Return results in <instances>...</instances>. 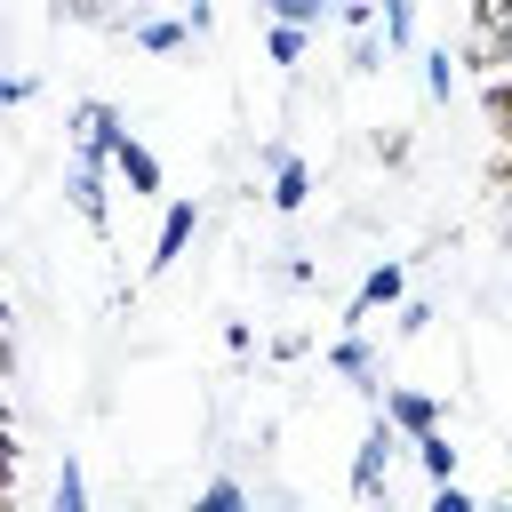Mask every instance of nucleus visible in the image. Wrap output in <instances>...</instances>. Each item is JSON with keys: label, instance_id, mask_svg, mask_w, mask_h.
Returning a JSON list of instances; mask_svg holds the SVG:
<instances>
[{"label": "nucleus", "instance_id": "1", "mask_svg": "<svg viewBox=\"0 0 512 512\" xmlns=\"http://www.w3.org/2000/svg\"><path fill=\"white\" fill-rule=\"evenodd\" d=\"M400 424L384 416V408H368V424H360V448H352V496L360 504H376L384 488H392V464H400Z\"/></svg>", "mask_w": 512, "mask_h": 512}, {"label": "nucleus", "instance_id": "2", "mask_svg": "<svg viewBox=\"0 0 512 512\" xmlns=\"http://www.w3.org/2000/svg\"><path fill=\"white\" fill-rule=\"evenodd\" d=\"M64 136H72V160H112V144L128 136V120H120V104L80 96V104L64 112Z\"/></svg>", "mask_w": 512, "mask_h": 512}, {"label": "nucleus", "instance_id": "3", "mask_svg": "<svg viewBox=\"0 0 512 512\" xmlns=\"http://www.w3.org/2000/svg\"><path fill=\"white\" fill-rule=\"evenodd\" d=\"M112 160H72L64 168V200H72V216L96 232V240H112Z\"/></svg>", "mask_w": 512, "mask_h": 512}, {"label": "nucleus", "instance_id": "4", "mask_svg": "<svg viewBox=\"0 0 512 512\" xmlns=\"http://www.w3.org/2000/svg\"><path fill=\"white\" fill-rule=\"evenodd\" d=\"M192 240H200V200H168V208H160V232H152V256H144V280L176 272Z\"/></svg>", "mask_w": 512, "mask_h": 512}, {"label": "nucleus", "instance_id": "5", "mask_svg": "<svg viewBox=\"0 0 512 512\" xmlns=\"http://www.w3.org/2000/svg\"><path fill=\"white\" fill-rule=\"evenodd\" d=\"M408 296V256H384V264H368V280L352 288V304H344V328H360V320H376V312H392Z\"/></svg>", "mask_w": 512, "mask_h": 512}, {"label": "nucleus", "instance_id": "6", "mask_svg": "<svg viewBox=\"0 0 512 512\" xmlns=\"http://www.w3.org/2000/svg\"><path fill=\"white\" fill-rule=\"evenodd\" d=\"M328 368L360 392V400H384V360H376V344H368V328H344L336 344H328Z\"/></svg>", "mask_w": 512, "mask_h": 512}, {"label": "nucleus", "instance_id": "7", "mask_svg": "<svg viewBox=\"0 0 512 512\" xmlns=\"http://www.w3.org/2000/svg\"><path fill=\"white\" fill-rule=\"evenodd\" d=\"M256 160L272 168V192H264V200H272V216H296V208L312 200V160H296L288 144H256Z\"/></svg>", "mask_w": 512, "mask_h": 512}, {"label": "nucleus", "instance_id": "8", "mask_svg": "<svg viewBox=\"0 0 512 512\" xmlns=\"http://www.w3.org/2000/svg\"><path fill=\"white\" fill-rule=\"evenodd\" d=\"M112 176H120V192H128V200H160V152H152L136 128L112 144Z\"/></svg>", "mask_w": 512, "mask_h": 512}, {"label": "nucleus", "instance_id": "9", "mask_svg": "<svg viewBox=\"0 0 512 512\" xmlns=\"http://www.w3.org/2000/svg\"><path fill=\"white\" fill-rule=\"evenodd\" d=\"M456 56H464L472 72H488V80H496V72H512V16H480V24H472V40H464Z\"/></svg>", "mask_w": 512, "mask_h": 512}, {"label": "nucleus", "instance_id": "10", "mask_svg": "<svg viewBox=\"0 0 512 512\" xmlns=\"http://www.w3.org/2000/svg\"><path fill=\"white\" fill-rule=\"evenodd\" d=\"M376 408H384V416H392L408 440L440 424V392H424V384H384V400H376Z\"/></svg>", "mask_w": 512, "mask_h": 512}, {"label": "nucleus", "instance_id": "11", "mask_svg": "<svg viewBox=\"0 0 512 512\" xmlns=\"http://www.w3.org/2000/svg\"><path fill=\"white\" fill-rule=\"evenodd\" d=\"M128 40H136L144 56H176V48L192 40V24H184V16H128Z\"/></svg>", "mask_w": 512, "mask_h": 512}, {"label": "nucleus", "instance_id": "12", "mask_svg": "<svg viewBox=\"0 0 512 512\" xmlns=\"http://www.w3.org/2000/svg\"><path fill=\"white\" fill-rule=\"evenodd\" d=\"M408 448H416V472H424V480H456V440H448L440 424H432V432H416Z\"/></svg>", "mask_w": 512, "mask_h": 512}, {"label": "nucleus", "instance_id": "13", "mask_svg": "<svg viewBox=\"0 0 512 512\" xmlns=\"http://www.w3.org/2000/svg\"><path fill=\"white\" fill-rule=\"evenodd\" d=\"M48 512H88V472H80L72 448H64V464H56V480H48Z\"/></svg>", "mask_w": 512, "mask_h": 512}, {"label": "nucleus", "instance_id": "14", "mask_svg": "<svg viewBox=\"0 0 512 512\" xmlns=\"http://www.w3.org/2000/svg\"><path fill=\"white\" fill-rule=\"evenodd\" d=\"M456 80H464V56H456V48H424V96H432V104H448V96H456Z\"/></svg>", "mask_w": 512, "mask_h": 512}, {"label": "nucleus", "instance_id": "15", "mask_svg": "<svg viewBox=\"0 0 512 512\" xmlns=\"http://www.w3.org/2000/svg\"><path fill=\"white\" fill-rule=\"evenodd\" d=\"M376 16H384V48L408 56L416 48V0H376Z\"/></svg>", "mask_w": 512, "mask_h": 512}, {"label": "nucleus", "instance_id": "16", "mask_svg": "<svg viewBox=\"0 0 512 512\" xmlns=\"http://www.w3.org/2000/svg\"><path fill=\"white\" fill-rule=\"evenodd\" d=\"M184 512H248V488H240L232 472H216L208 488H192V504H184Z\"/></svg>", "mask_w": 512, "mask_h": 512}, {"label": "nucleus", "instance_id": "17", "mask_svg": "<svg viewBox=\"0 0 512 512\" xmlns=\"http://www.w3.org/2000/svg\"><path fill=\"white\" fill-rule=\"evenodd\" d=\"M304 48H312V32H304V24H272V32H264V56H272L280 72H296V64H304Z\"/></svg>", "mask_w": 512, "mask_h": 512}, {"label": "nucleus", "instance_id": "18", "mask_svg": "<svg viewBox=\"0 0 512 512\" xmlns=\"http://www.w3.org/2000/svg\"><path fill=\"white\" fill-rule=\"evenodd\" d=\"M256 8H264L272 24H304V32H312L320 16H336V0H256Z\"/></svg>", "mask_w": 512, "mask_h": 512}, {"label": "nucleus", "instance_id": "19", "mask_svg": "<svg viewBox=\"0 0 512 512\" xmlns=\"http://www.w3.org/2000/svg\"><path fill=\"white\" fill-rule=\"evenodd\" d=\"M384 56H392V48H384L376 32H352V56H344V72H352V80H376V72H384Z\"/></svg>", "mask_w": 512, "mask_h": 512}, {"label": "nucleus", "instance_id": "20", "mask_svg": "<svg viewBox=\"0 0 512 512\" xmlns=\"http://www.w3.org/2000/svg\"><path fill=\"white\" fill-rule=\"evenodd\" d=\"M432 320H440V312H432L424 296H400V320H392V336H400V344H416V336H432Z\"/></svg>", "mask_w": 512, "mask_h": 512}, {"label": "nucleus", "instance_id": "21", "mask_svg": "<svg viewBox=\"0 0 512 512\" xmlns=\"http://www.w3.org/2000/svg\"><path fill=\"white\" fill-rule=\"evenodd\" d=\"M408 152H416L408 128H376V160H384V168H408Z\"/></svg>", "mask_w": 512, "mask_h": 512}, {"label": "nucleus", "instance_id": "22", "mask_svg": "<svg viewBox=\"0 0 512 512\" xmlns=\"http://www.w3.org/2000/svg\"><path fill=\"white\" fill-rule=\"evenodd\" d=\"M56 24H112V0H56Z\"/></svg>", "mask_w": 512, "mask_h": 512}, {"label": "nucleus", "instance_id": "23", "mask_svg": "<svg viewBox=\"0 0 512 512\" xmlns=\"http://www.w3.org/2000/svg\"><path fill=\"white\" fill-rule=\"evenodd\" d=\"M424 512H480V504H472L464 480H432V504H424Z\"/></svg>", "mask_w": 512, "mask_h": 512}, {"label": "nucleus", "instance_id": "24", "mask_svg": "<svg viewBox=\"0 0 512 512\" xmlns=\"http://www.w3.org/2000/svg\"><path fill=\"white\" fill-rule=\"evenodd\" d=\"M336 24L344 32H376V0H336Z\"/></svg>", "mask_w": 512, "mask_h": 512}, {"label": "nucleus", "instance_id": "25", "mask_svg": "<svg viewBox=\"0 0 512 512\" xmlns=\"http://www.w3.org/2000/svg\"><path fill=\"white\" fill-rule=\"evenodd\" d=\"M32 96H40V72H8V80H0V112H8V104H32Z\"/></svg>", "mask_w": 512, "mask_h": 512}, {"label": "nucleus", "instance_id": "26", "mask_svg": "<svg viewBox=\"0 0 512 512\" xmlns=\"http://www.w3.org/2000/svg\"><path fill=\"white\" fill-rule=\"evenodd\" d=\"M280 280H288V288H320V264H312V256H288Z\"/></svg>", "mask_w": 512, "mask_h": 512}, {"label": "nucleus", "instance_id": "27", "mask_svg": "<svg viewBox=\"0 0 512 512\" xmlns=\"http://www.w3.org/2000/svg\"><path fill=\"white\" fill-rule=\"evenodd\" d=\"M0 384H16V336H8V320H0Z\"/></svg>", "mask_w": 512, "mask_h": 512}, {"label": "nucleus", "instance_id": "28", "mask_svg": "<svg viewBox=\"0 0 512 512\" xmlns=\"http://www.w3.org/2000/svg\"><path fill=\"white\" fill-rule=\"evenodd\" d=\"M496 512H512V480H504V496H496Z\"/></svg>", "mask_w": 512, "mask_h": 512}]
</instances>
